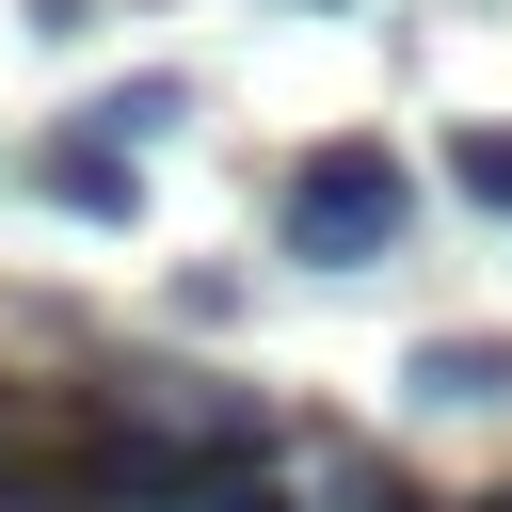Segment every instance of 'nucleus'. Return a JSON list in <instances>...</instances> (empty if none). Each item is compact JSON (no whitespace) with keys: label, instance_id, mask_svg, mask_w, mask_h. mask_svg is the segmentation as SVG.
Instances as JSON below:
<instances>
[{"label":"nucleus","instance_id":"obj_3","mask_svg":"<svg viewBox=\"0 0 512 512\" xmlns=\"http://www.w3.org/2000/svg\"><path fill=\"white\" fill-rule=\"evenodd\" d=\"M32 192L80 208V224H128V208H144V176H128L112 144H32Z\"/></svg>","mask_w":512,"mask_h":512},{"label":"nucleus","instance_id":"obj_2","mask_svg":"<svg viewBox=\"0 0 512 512\" xmlns=\"http://www.w3.org/2000/svg\"><path fill=\"white\" fill-rule=\"evenodd\" d=\"M416 416H496L512 400V336H416Z\"/></svg>","mask_w":512,"mask_h":512},{"label":"nucleus","instance_id":"obj_6","mask_svg":"<svg viewBox=\"0 0 512 512\" xmlns=\"http://www.w3.org/2000/svg\"><path fill=\"white\" fill-rule=\"evenodd\" d=\"M304 16H336V0H304Z\"/></svg>","mask_w":512,"mask_h":512},{"label":"nucleus","instance_id":"obj_1","mask_svg":"<svg viewBox=\"0 0 512 512\" xmlns=\"http://www.w3.org/2000/svg\"><path fill=\"white\" fill-rule=\"evenodd\" d=\"M288 256L304 272H368V256H400V224H416V176L384 160V144H320L304 176H288Z\"/></svg>","mask_w":512,"mask_h":512},{"label":"nucleus","instance_id":"obj_5","mask_svg":"<svg viewBox=\"0 0 512 512\" xmlns=\"http://www.w3.org/2000/svg\"><path fill=\"white\" fill-rule=\"evenodd\" d=\"M448 192H464V208H496V224H512V128H464V144H448Z\"/></svg>","mask_w":512,"mask_h":512},{"label":"nucleus","instance_id":"obj_7","mask_svg":"<svg viewBox=\"0 0 512 512\" xmlns=\"http://www.w3.org/2000/svg\"><path fill=\"white\" fill-rule=\"evenodd\" d=\"M480 512H512V496H480Z\"/></svg>","mask_w":512,"mask_h":512},{"label":"nucleus","instance_id":"obj_4","mask_svg":"<svg viewBox=\"0 0 512 512\" xmlns=\"http://www.w3.org/2000/svg\"><path fill=\"white\" fill-rule=\"evenodd\" d=\"M160 128H176V80H112V96L80 112V144H112V160H128V144H160Z\"/></svg>","mask_w":512,"mask_h":512}]
</instances>
